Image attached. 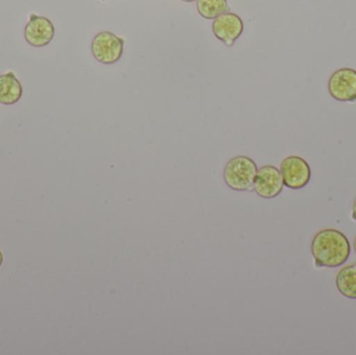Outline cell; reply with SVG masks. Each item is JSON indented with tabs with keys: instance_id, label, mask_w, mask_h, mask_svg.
Instances as JSON below:
<instances>
[{
	"instance_id": "cell-7",
	"label": "cell",
	"mask_w": 356,
	"mask_h": 355,
	"mask_svg": "<svg viewBox=\"0 0 356 355\" xmlns=\"http://www.w3.org/2000/svg\"><path fill=\"white\" fill-rule=\"evenodd\" d=\"M211 31L218 40L223 42L228 47H232L234 42L242 35L244 23L241 17L234 13H224L213 19Z\"/></svg>"
},
{
	"instance_id": "cell-12",
	"label": "cell",
	"mask_w": 356,
	"mask_h": 355,
	"mask_svg": "<svg viewBox=\"0 0 356 355\" xmlns=\"http://www.w3.org/2000/svg\"><path fill=\"white\" fill-rule=\"evenodd\" d=\"M351 218L356 221V197L353 204V212H351Z\"/></svg>"
},
{
	"instance_id": "cell-11",
	"label": "cell",
	"mask_w": 356,
	"mask_h": 355,
	"mask_svg": "<svg viewBox=\"0 0 356 355\" xmlns=\"http://www.w3.org/2000/svg\"><path fill=\"white\" fill-rule=\"evenodd\" d=\"M197 10L202 18L211 20L229 12L227 0H196Z\"/></svg>"
},
{
	"instance_id": "cell-5",
	"label": "cell",
	"mask_w": 356,
	"mask_h": 355,
	"mask_svg": "<svg viewBox=\"0 0 356 355\" xmlns=\"http://www.w3.org/2000/svg\"><path fill=\"white\" fill-rule=\"evenodd\" d=\"M328 92L334 99L341 102L356 100V70L340 68L334 71L328 79Z\"/></svg>"
},
{
	"instance_id": "cell-9",
	"label": "cell",
	"mask_w": 356,
	"mask_h": 355,
	"mask_svg": "<svg viewBox=\"0 0 356 355\" xmlns=\"http://www.w3.org/2000/svg\"><path fill=\"white\" fill-rule=\"evenodd\" d=\"M23 88L14 72L0 75V104L12 106L22 97Z\"/></svg>"
},
{
	"instance_id": "cell-10",
	"label": "cell",
	"mask_w": 356,
	"mask_h": 355,
	"mask_svg": "<svg viewBox=\"0 0 356 355\" xmlns=\"http://www.w3.org/2000/svg\"><path fill=\"white\" fill-rule=\"evenodd\" d=\"M336 286L344 297L356 300V263L341 268L337 274Z\"/></svg>"
},
{
	"instance_id": "cell-15",
	"label": "cell",
	"mask_w": 356,
	"mask_h": 355,
	"mask_svg": "<svg viewBox=\"0 0 356 355\" xmlns=\"http://www.w3.org/2000/svg\"><path fill=\"white\" fill-rule=\"evenodd\" d=\"M182 1H184V2H194L195 0H182Z\"/></svg>"
},
{
	"instance_id": "cell-1",
	"label": "cell",
	"mask_w": 356,
	"mask_h": 355,
	"mask_svg": "<svg viewBox=\"0 0 356 355\" xmlns=\"http://www.w3.org/2000/svg\"><path fill=\"white\" fill-rule=\"evenodd\" d=\"M315 265L318 268H338L348 261L350 243L342 231L334 229H322L316 233L311 245Z\"/></svg>"
},
{
	"instance_id": "cell-8",
	"label": "cell",
	"mask_w": 356,
	"mask_h": 355,
	"mask_svg": "<svg viewBox=\"0 0 356 355\" xmlns=\"http://www.w3.org/2000/svg\"><path fill=\"white\" fill-rule=\"evenodd\" d=\"M56 29L46 17L29 15V22L24 27V39L33 47H44L54 39Z\"/></svg>"
},
{
	"instance_id": "cell-16",
	"label": "cell",
	"mask_w": 356,
	"mask_h": 355,
	"mask_svg": "<svg viewBox=\"0 0 356 355\" xmlns=\"http://www.w3.org/2000/svg\"><path fill=\"white\" fill-rule=\"evenodd\" d=\"M100 1H106V0H100Z\"/></svg>"
},
{
	"instance_id": "cell-13",
	"label": "cell",
	"mask_w": 356,
	"mask_h": 355,
	"mask_svg": "<svg viewBox=\"0 0 356 355\" xmlns=\"http://www.w3.org/2000/svg\"><path fill=\"white\" fill-rule=\"evenodd\" d=\"M2 263H3V254H2L1 250H0V267H1Z\"/></svg>"
},
{
	"instance_id": "cell-14",
	"label": "cell",
	"mask_w": 356,
	"mask_h": 355,
	"mask_svg": "<svg viewBox=\"0 0 356 355\" xmlns=\"http://www.w3.org/2000/svg\"><path fill=\"white\" fill-rule=\"evenodd\" d=\"M353 249H355V254H356V236L355 238V241H353Z\"/></svg>"
},
{
	"instance_id": "cell-6",
	"label": "cell",
	"mask_w": 356,
	"mask_h": 355,
	"mask_svg": "<svg viewBox=\"0 0 356 355\" xmlns=\"http://www.w3.org/2000/svg\"><path fill=\"white\" fill-rule=\"evenodd\" d=\"M284 187L280 169L271 165H266L257 169L253 183V190L257 195L266 199H272L282 193Z\"/></svg>"
},
{
	"instance_id": "cell-2",
	"label": "cell",
	"mask_w": 356,
	"mask_h": 355,
	"mask_svg": "<svg viewBox=\"0 0 356 355\" xmlns=\"http://www.w3.org/2000/svg\"><path fill=\"white\" fill-rule=\"evenodd\" d=\"M257 166L252 158L245 156H234L224 168V181L234 191H252Z\"/></svg>"
},
{
	"instance_id": "cell-3",
	"label": "cell",
	"mask_w": 356,
	"mask_h": 355,
	"mask_svg": "<svg viewBox=\"0 0 356 355\" xmlns=\"http://www.w3.org/2000/svg\"><path fill=\"white\" fill-rule=\"evenodd\" d=\"M124 50V39L111 33L102 31L92 40L91 51L96 60L112 65L120 60Z\"/></svg>"
},
{
	"instance_id": "cell-4",
	"label": "cell",
	"mask_w": 356,
	"mask_h": 355,
	"mask_svg": "<svg viewBox=\"0 0 356 355\" xmlns=\"http://www.w3.org/2000/svg\"><path fill=\"white\" fill-rule=\"evenodd\" d=\"M280 171L284 185L292 190L302 189L311 181V167L301 156H286L280 163Z\"/></svg>"
}]
</instances>
